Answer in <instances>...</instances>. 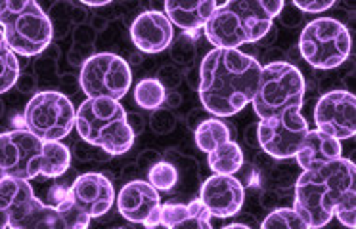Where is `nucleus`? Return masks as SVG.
Masks as SVG:
<instances>
[{
	"mask_svg": "<svg viewBox=\"0 0 356 229\" xmlns=\"http://www.w3.org/2000/svg\"><path fill=\"white\" fill-rule=\"evenodd\" d=\"M282 10L284 0H226L203 27L205 37L217 48L253 44L268 35Z\"/></svg>",
	"mask_w": 356,
	"mask_h": 229,
	"instance_id": "20e7f679",
	"label": "nucleus"
},
{
	"mask_svg": "<svg viewBox=\"0 0 356 229\" xmlns=\"http://www.w3.org/2000/svg\"><path fill=\"white\" fill-rule=\"evenodd\" d=\"M0 114H2V103H0Z\"/></svg>",
	"mask_w": 356,
	"mask_h": 229,
	"instance_id": "72a5a7b5",
	"label": "nucleus"
},
{
	"mask_svg": "<svg viewBox=\"0 0 356 229\" xmlns=\"http://www.w3.org/2000/svg\"><path fill=\"white\" fill-rule=\"evenodd\" d=\"M0 29L17 56H39L47 50L54 27L37 0H0Z\"/></svg>",
	"mask_w": 356,
	"mask_h": 229,
	"instance_id": "0eeeda50",
	"label": "nucleus"
},
{
	"mask_svg": "<svg viewBox=\"0 0 356 229\" xmlns=\"http://www.w3.org/2000/svg\"><path fill=\"white\" fill-rule=\"evenodd\" d=\"M81 4H85V6H92V8H100L106 6L109 2H113V0H79Z\"/></svg>",
	"mask_w": 356,
	"mask_h": 229,
	"instance_id": "7c9ffc66",
	"label": "nucleus"
},
{
	"mask_svg": "<svg viewBox=\"0 0 356 229\" xmlns=\"http://www.w3.org/2000/svg\"><path fill=\"white\" fill-rule=\"evenodd\" d=\"M159 226L165 228L211 229V212L202 198H194L188 205L165 203L159 206Z\"/></svg>",
	"mask_w": 356,
	"mask_h": 229,
	"instance_id": "aec40b11",
	"label": "nucleus"
},
{
	"mask_svg": "<svg viewBox=\"0 0 356 229\" xmlns=\"http://www.w3.org/2000/svg\"><path fill=\"white\" fill-rule=\"evenodd\" d=\"M2 176H4V174H2V172H0V178H2Z\"/></svg>",
	"mask_w": 356,
	"mask_h": 229,
	"instance_id": "f704fd0d",
	"label": "nucleus"
},
{
	"mask_svg": "<svg viewBox=\"0 0 356 229\" xmlns=\"http://www.w3.org/2000/svg\"><path fill=\"white\" fill-rule=\"evenodd\" d=\"M2 228H8V221H6V216H4V214H0V229Z\"/></svg>",
	"mask_w": 356,
	"mask_h": 229,
	"instance_id": "473e14b6",
	"label": "nucleus"
},
{
	"mask_svg": "<svg viewBox=\"0 0 356 229\" xmlns=\"http://www.w3.org/2000/svg\"><path fill=\"white\" fill-rule=\"evenodd\" d=\"M77 109L71 99L56 90L37 92L25 105V128L47 142H62L75 128Z\"/></svg>",
	"mask_w": 356,
	"mask_h": 229,
	"instance_id": "9d476101",
	"label": "nucleus"
},
{
	"mask_svg": "<svg viewBox=\"0 0 356 229\" xmlns=\"http://www.w3.org/2000/svg\"><path fill=\"white\" fill-rule=\"evenodd\" d=\"M195 145L200 147V151L209 153L220 144H225L228 139H232V130L230 126L222 122L218 117L202 121L194 128Z\"/></svg>",
	"mask_w": 356,
	"mask_h": 229,
	"instance_id": "4be33fe9",
	"label": "nucleus"
},
{
	"mask_svg": "<svg viewBox=\"0 0 356 229\" xmlns=\"http://www.w3.org/2000/svg\"><path fill=\"white\" fill-rule=\"evenodd\" d=\"M127 121H129V124H131L132 132H134V136L138 134V132H142V128H144V119L140 117V114H129L127 113Z\"/></svg>",
	"mask_w": 356,
	"mask_h": 229,
	"instance_id": "c756f323",
	"label": "nucleus"
},
{
	"mask_svg": "<svg viewBox=\"0 0 356 229\" xmlns=\"http://www.w3.org/2000/svg\"><path fill=\"white\" fill-rule=\"evenodd\" d=\"M307 83L299 69L287 61H270L261 69L255 96L251 99L257 117L287 119L301 114Z\"/></svg>",
	"mask_w": 356,
	"mask_h": 229,
	"instance_id": "423d86ee",
	"label": "nucleus"
},
{
	"mask_svg": "<svg viewBox=\"0 0 356 229\" xmlns=\"http://www.w3.org/2000/svg\"><path fill=\"white\" fill-rule=\"evenodd\" d=\"M200 198L209 208L211 216L232 218L245 203V187L232 174H213L203 182Z\"/></svg>",
	"mask_w": 356,
	"mask_h": 229,
	"instance_id": "2eb2a0df",
	"label": "nucleus"
},
{
	"mask_svg": "<svg viewBox=\"0 0 356 229\" xmlns=\"http://www.w3.org/2000/svg\"><path fill=\"white\" fill-rule=\"evenodd\" d=\"M154 117H152V128L159 134H167L175 128V117L167 111V109H155Z\"/></svg>",
	"mask_w": 356,
	"mask_h": 229,
	"instance_id": "bb28decb",
	"label": "nucleus"
},
{
	"mask_svg": "<svg viewBox=\"0 0 356 229\" xmlns=\"http://www.w3.org/2000/svg\"><path fill=\"white\" fill-rule=\"evenodd\" d=\"M0 214L14 229H63L65 221L56 206L44 205L35 197L27 180L0 178Z\"/></svg>",
	"mask_w": 356,
	"mask_h": 229,
	"instance_id": "6e6552de",
	"label": "nucleus"
},
{
	"mask_svg": "<svg viewBox=\"0 0 356 229\" xmlns=\"http://www.w3.org/2000/svg\"><path fill=\"white\" fill-rule=\"evenodd\" d=\"M19 78L17 53L10 48L8 40L0 29V94L12 90Z\"/></svg>",
	"mask_w": 356,
	"mask_h": 229,
	"instance_id": "b1692460",
	"label": "nucleus"
},
{
	"mask_svg": "<svg viewBox=\"0 0 356 229\" xmlns=\"http://www.w3.org/2000/svg\"><path fill=\"white\" fill-rule=\"evenodd\" d=\"M65 197L70 198L71 205L86 218H100L111 210L115 203V189L108 176L98 172H86L81 174L73 182L70 189L65 191Z\"/></svg>",
	"mask_w": 356,
	"mask_h": 229,
	"instance_id": "4468645a",
	"label": "nucleus"
},
{
	"mask_svg": "<svg viewBox=\"0 0 356 229\" xmlns=\"http://www.w3.org/2000/svg\"><path fill=\"white\" fill-rule=\"evenodd\" d=\"M356 167L345 157L314 170H302L295 182L293 208L307 228L327 226L335 216L347 226L356 228Z\"/></svg>",
	"mask_w": 356,
	"mask_h": 229,
	"instance_id": "f257e3e1",
	"label": "nucleus"
},
{
	"mask_svg": "<svg viewBox=\"0 0 356 229\" xmlns=\"http://www.w3.org/2000/svg\"><path fill=\"white\" fill-rule=\"evenodd\" d=\"M207 162L209 168L213 170V174H236L240 172L245 157L241 147L234 139H228L225 144H220L215 147L213 151L207 153Z\"/></svg>",
	"mask_w": 356,
	"mask_h": 229,
	"instance_id": "412c9836",
	"label": "nucleus"
},
{
	"mask_svg": "<svg viewBox=\"0 0 356 229\" xmlns=\"http://www.w3.org/2000/svg\"><path fill=\"white\" fill-rule=\"evenodd\" d=\"M343 147L337 137H332L322 130H309L307 136L302 137L299 149L293 157L297 164L302 170H314L332 162V160L339 159Z\"/></svg>",
	"mask_w": 356,
	"mask_h": 229,
	"instance_id": "a211bd4d",
	"label": "nucleus"
},
{
	"mask_svg": "<svg viewBox=\"0 0 356 229\" xmlns=\"http://www.w3.org/2000/svg\"><path fill=\"white\" fill-rule=\"evenodd\" d=\"M79 84L86 98H124L132 84L129 61L117 53H92L83 61Z\"/></svg>",
	"mask_w": 356,
	"mask_h": 229,
	"instance_id": "9b49d317",
	"label": "nucleus"
},
{
	"mask_svg": "<svg viewBox=\"0 0 356 229\" xmlns=\"http://www.w3.org/2000/svg\"><path fill=\"white\" fill-rule=\"evenodd\" d=\"M226 229H248L245 223H230V226H226Z\"/></svg>",
	"mask_w": 356,
	"mask_h": 229,
	"instance_id": "2f4dec72",
	"label": "nucleus"
},
{
	"mask_svg": "<svg viewBox=\"0 0 356 229\" xmlns=\"http://www.w3.org/2000/svg\"><path fill=\"white\" fill-rule=\"evenodd\" d=\"M165 98H167V88L159 83V78L147 76L134 86V101L146 111H155L165 105Z\"/></svg>",
	"mask_w": 356,
	"mask_h": 229,
	"instance_id": "5701e85b",
	"label": "nucleus"
},
{
	"mask_svg": "<svg viewBox=\"0 0 356 229\" xmlns=\"http://www.w3.org/2000/svg\"><path fill=\"white\" fill-rule=\"evenodd\" d=\"M71 153L62 142H47L27 128L0 132V172L31 182L58 178L70 170Z\"/></svg>",
	"mask_w": 356,
	"mask_h": 229,
	"instance_id": "7ed1b4c3",
	"label": "nucleus"
},
{
	"mask_svg": "<svg viewBox=\"0 0 356 229\" xmlns=\"http://www.w3.org/2000/svg\"><path fill=\"white\" fill-rule=\"evenodd\" d=\"M147 182L157 191H170L178 182V170L167 160H157L147 170Z\"/></svg>",
	"mask_w": 356,
	"mask_h": 229,
	"instance_id": "393cba45",
	"label": "nucleus"
},
{
	"mask_svg": "<svg viewBox=\"0 0 356 229\" xmlns=\"http://www.w3.org/2000/svg\"><path fill=\"white\" fill-rule=\"evenodd\" d=\"M180 80H182V73L178 71V69L175 67H163L161 71H159V83L167 88H175V86H178L180 84Z\"/></svg>",
	"mask_w": 356,
	"mask_h": 229,
	"instance_id": "c85d7f7f",
	"label": "nucleus"
},
{
	"mask_svg": "<svg viewBox=\"0 0 356 229\" xmlns=\"http://www.w3.org/2000/svg\"><path fill=\"white\" fill-rule=\"evenodd\" d=\"M261 61L240 48H213L200 65V101L213 117L240 113L255 96Z\"/></svg>",
	"mask_w": 356,
	"mask_h": 229,
	"instance_id": "f03ea898",
	"label": "nucleus"
},
{
	"mask_svg": "<svg viewBox=\"0 0 356 229\" xmlns=\"http://www.w3.org/2000/svg\"><path fill=\"white\" fill-rule=\"evenodd\" d=\"M261 228L270 229V228H299L307 229V223L302 221V218L299 214L295 212V208H274L270 210V214L261 221Z\"/></svg>",
	"mask_w": 356,
	"mask_h": 229,
	"instance_id": "a878e982",
	"label": "nucleus"
},
{
	"mask_svg": "<svg viewBox=\"0 0 356 229\" xmlns=\"http://www.w3.org/2000/svg\"><path fill=\"white\" fill-rule=\"evenodd\" d=\"M316 128L337 137L339 142L356 134V98L348 90H330L314 107Z\"/></svg>",
	"mask_w": 356,
	"mask_h": 229,
	"instance_id": "ddd939ff",
	"label": "nucleus"
},
{
	"mask_svg": "<svg viewBox=\"0 0 356 229\" xmlns=\"http://www.w3.org/2000/svg\"><path fill=\"white\" fill-rule=\"evenodd\" d=\"M132 44L144 53H159L167 50L175 38V29L169 17L157 12L147 10L132 22L131 25Z\"/></svg>",
	"mask_w": 356,
	"mask_h": 229,
	"instance_id": "dca6fc26",
	"label": "nucleus"
},
{
	"mask_svg": "<svg viewBox=\"0 0 356 229\" xmlns=\"http://www.w3.org/2000/svg\"><path fill=\"white\" fill-rule=\"evenodd\" d=\"M217 6V0H165L163 14L186 35H195L207 25Z\"/></svg>",
	"mask_w": 356,
	"mask_h": 229,
	"instance_id": "6ab92c4d",
	"label": "nucleus"
},
{
	"mask_svg": "<svg viewBox=\"0 0 356 229\" xmlns=\"http://www.w3.org/2000/svg\"><path fill=\"white\" fill-rule=\"evenodd\" d=\"M117 208L124 220L132 223H144V221L161 206L159 191L144 180H131L124 183L121 191L115 195Z\"/></svg>",
	"mask_w": 356,
	"mask_h": 229,
	"instance_id": "f3484780",
	"label": "nucleus"
},
{
	"mask_svg": "<svg viewBox=\"0 0 356 229\" xmlns=\"http://www.w3.org/2000/svg\"><path fill=\"white\" fill-rule=\"evenodd\" d=\"M75 126L83 142L100 147L111 157L131 151L136 137L119 99L86 98L77 109Z\"/></svg>",
	"mask_w": 356,
	"mask_h": 229,
	"instance_id": "39448f33",
	"label": "nucleus"
},
{
	"mask_svg": "<svg viewBox=\"0 0 356 229\" xmlns=\"http://www.w3.org/2000/svg\"><path fill=\"white\" fill-rule=\"evenodd\" d=\"M291 2L305 14H322L325 10H330L337 0H291Z\"/></svg>",
	"mask_w": 356,
	"mask_h": 229,
	"instance_id": "cd10ccee",
	"label": "nucleus"
},
{
	"mask_svg": "<svg viewBox=\"0 0 356 229\" xmlns=\"http://www.w3.org/2000/svg\"><path fill=\"white\" fill-rule=\"evenodd\" d=\"M353 50L350 31L335 17H316L305 25L299 52L310 67L330 71L343 65Z\"/></svg>",
	"mask_w": 356,
	"mask_h": 229,
	"instance_id": "1a4fd4ad",
	"label": "nucleus"
},
{
	"mask_svg": "<svg viewBox=\"0 0 356 229\" xmlns=\"http://www.w3.org/2000/svg\"><path fill=\"white\" fill-rule=\"evenodd\" d=\"M309 130L302 113L287 119H263L257 124V142L272 159H291Z\"/></svg>",
	"mask_w": 356,
	"mask_h": 229,
	"instance_id": "f8f14e48",
	"label": "nucleus"
}]
</instances>
